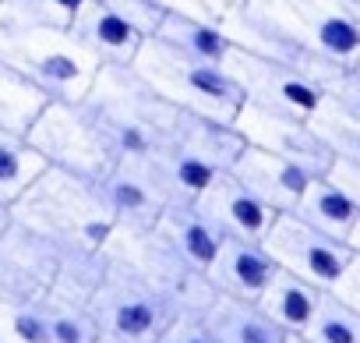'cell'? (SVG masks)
<instances>
[{"instance_id": "cell-1", "label": "cell", "mask_w": 360, "mask_h": 343, "mask_svg": "<svg viewBox=\"0 0 360 343\" xmlns=\"http://www.w3.org/2000/svg\"><path fill=\"white\" fill-rule=\"evenodd\" d=\"M223 29L237 46L300 68L318 85L360 64V29L349 0H244Z\"/></svg>"}, {"instance_id": "cell-2", "label": "cell", "mask_w": 360, "mask_h": 343, "mask_svg": "<svg viewBox=\"0 0 360 343\" xmlns=\"http://www.w3.org/2000/svg\"><path fill=\"white\" fill-rule=\"evenodd\" d=\"M82 106L106 135L113 156L138 166H152L198 117L166 103L134 75V68H99Z\"/></svg>"}, {"instance_id": "cell-3", "label": "cell", "mask_w": 360, "mask_h": 343, "mask_svg": "<svg viewBox=\"0 0 360 343\" xmlns=\"http://www.w3.org/2000/svg\"><path fill=\"white\" fill-rule=\"evenodd\" d=\"M11 220L50 241L64 258L103 255L110 234L117 230L113 216L103 209L92 185L75 174H64L57 166H46L11 202Z\"/></svg>"}, {"instance_id": "cell-4", "label": "cell", "mask_w": 360, "mask_h": 343, "mask_svg": "<svg viewBox=\"0 0 360 343\" xmlns=\"http://www.w3.org/2000/svg\"><path fill=\"white\" fill-rule=\"evenodd\" d=\"M0 61L25 78L46 103H82L99 75V61L71 29H8L0 25Z\"/></svg>"}, {"instance_id": "cell-5", "label": "cell", "mask_w": 360, "mask_h": 343, "mask_svg": "<svg viewBox=\"0 0 360 343\" xmlns=\"http://www.w3.org/2000/svg\"><path fill=\"white\" fill-rule=\"evenodd\" d=\"M131 68L166 103L188 110V113H198L205 120L233 124L237 113L244 110V92L233 82V75L226 71V64L184 57V54L155 43L152 36L145 39V46Z\"/></svg>"}, {"instance_id": "cell-6", "label": "cell", "mask_w": 360, "mask_h": 343, "mask_svg": "<svg viewBox=\"0 0 360 343\" xmlns=\"http://www.w3.org/2000/svg\"><path fill=\"white\" fill-rule=\"evenodd\" d=\"M240 149H244V138H240V131L233 124L195 117L188 124V131L145 170L152 174V181L159 185L166 206L198 202L202 192L219 174H226V170L233 166Z\"/></svg>"}, {"instance_id": "cell-7", "label": "cell", "mask_w": 360, "mask_h": 343, "mask_svg": "<svg viewBox=\"0 0 360 343\" xmlns=\"http://www.w3.org/2000/svg\"><path fill=\"white\" fill-rule=\"evenodd\" d=\"M106 255L134 269L155 294L169 301L176 315H205V308L216 301L209 276L191 269L155 227H117L106 241Z\"/></svg>"}, {"instance_id": "cell-8", "label": "cell", "mask_w": 360, "mask_h": 343, "mask_svg": "<svg viewBox=\"0 0 360 343\" xmlns=\"http://www.w3.org/2000/svg\"><path fill=\"white\" fill-rule=\"evenodd\" d=\"M89 308L99 322L103 339L110 343H155L176 315L162 294H155L134 269L110 255Z\"/></svg>"}, {"instance_id": "cell-9", "label": "cell", "mask_w": 360, "mask_h": 343, "mask_svg": "<svg viewBox=\"0 0 360 343\" xmlns=\"http://www.w3.org/2000/svg\"><path fill=\"white\" fill-rule=\"evenodd\" d=\"M25 138L36 145L46 166H57L82 181H96L117 163L106 135L82 103H46Z\"/></svg>"}, {"instance_id": "cell-10", "label": "cell", "mask_w": 360, "mask_h": 343, "mask_svg": "<svg viewBox=\"0 0 360 343\" xmlns=\"http://www.w3.org/2000/svg\"><path fill=\"white\" fill-rule=\"evenodd\" d=\"M226 71L244 92V106L283 113V117H314L321 106V85L304 75L300 68H290L283 61L251 54L244 46H233Z\"/></svg>"}, {"instance_id": "cell-11", "label": "cell", "mask_w": 360, "mask_h": 343, "mask_svg": "<svg viewBox=\"0 0 360 343\" xmlns=\"http://www.w3.org/2000/svg\"><path fill=\"white\" fill-rule=\"evenodd\" d=\"M262 244L269 248V255L276 258L279 269L307 280L318 290H332L353 262V251L346 241H335V237L314 230L311 223H304L293 213H276Z\"/></svg>"}, {"instance_id": "cell-12", "label": "cell", "mask_w": 360, "mask_h": 343, "mask_svg": "<svg viewBox=\"0 0 360 343\" xmlns=\"http://www.w3.org/2000/svg\"><path fill=\"white\" fill-rule=\"evenodd\" d=\"M233 127L240 131L244 145H258L265 152L286 156V159L307 166L318 177L328 174V166H332V152L307 117H283V113H265V110L244 106L237 113Z\"/></svg>"}, {"instance_id": "cell-13", "label": "cell", "mask_w": 360, "mask_h": 343, "mask_svg": "<svg viewBox=\"0 0 360 343\" xmlns=\"http://www.w3.org/2000/svg\"><path fill=\"white\" fill-rule=\"evenodd\" d=\"M60 262L64 255L50 241H43L15 220L0 234V290L4 294L43 301L53 290Z\"/></svg>"}, {"instance_id": "cell-14", "label": "cell", "mask_w": 360, "mask_h": 343, "mask_svg": "<svg viewBox=\"0 0 360 343\" xmlns=\"http://www.w3.org/2000/svg\"><path fill=\"white\" fill-rule=\"evenodd\" d=\"M68 29L103 68H131L148 39V29L138 18L99 0H85Z\"/></svg>"}, {"instance_id": "cell-15", "label": "cell", "mask_w": 360, "mask_h": 343, "mask_svg": "<svg viewBox=\"0 0 360 343\" xmlns=\"http://www.w3.org/2000/svg\"><path fill=\"white\" fill-rule=\"evenodd\" d=\"M230 174L251 192L258 195L272 213H293L300 195L307 192V185L318 177L311 174L307 166L286 159V156H276V152H265L258 145H244L240 156L233 159Z\"/></svg>"}, {"instance_id": "cell-16", "label": "cell", "mask_w": 360, "mask_h": 343, "mask_svg": "<svg viewBox=\"0 0 360 343\" xmlns=\"http://www.w3.org/2000/svg\"><path fill=\"white\" fill-rule=\"evenodd\" d=\"M96 199L103 202V209L113 216L117 227H155L159 213L166 209V199L159 192V185L152 181V174L138 163H124L117 159L106 174H99L96 181H89Z\"/></svg>"}, {"instance_id": "cell-17", "label": "cell", "mask_w": 360, "mask_h": 343, "mask_svg": "<svg viewBox=\"0 0 360 343\" xmlns=\"http://www.w3.org/2000/svg\"><path fill=\"white\" fill-rule=\"evenodd\" d=\"M198 209L219 227L223 237H244V241H262L276 220V213L258 195H251L230 170L202 192Z\"/></svg>"}, {"instance_id": "cell-18", "label": "cell", "mask_w": 360, "mask_h": 343, "mask_svg": "<svg viewBox=\"0 0 360 343\" xmlns=\"http://www.w3.org/2000/svg\"><path fill=\"white\" fill-rule=\"evenodd\" d=\"M279 273L276 258L262 241H244V237H223L219 255L209 269V283L216 294L240 297V301H258L272 276Z\"/></svg>"}, {"instance_id": "cell-19", "label": "cell", "mask_w": 360, "mask_h": 343, "mask_svg": "<svg viewBox=\"0 0 360 343\" xmlns=\"http://www.w3.org/2000/svg\"><path fill=\"white\" fill-rule=\"evenodd\" d=\"M155 230L173 244V251L184 258L191 269L205 273L212 269L216 255H219V244H223V234L219 227L198 209V202H176V206H166L155 220Z\"/></svg>"}, {"instance_id": "cell-20", "label": "cell", "mask_w": 360, "mask_h": 343, "mask_svg": "<svg viewBox=\"0 0 360 343\" xmlns=\"http://www.w3.org/2000/svg\"><path fill=\"white\" fill-rule=\"evenodd\" d=\"M152 39L184 57L209 61V64H226L237 46L230 32L223 29V22H209V18L184 15V11H162L152 29Z\"/></svg>"}, {"instance_id": "cell-21", "label": "cell", "mask_w": 360, "mask_h": 343, "mask_svg": "<svg viewBox=\"0 0 360 343\" xmlns=\"http://www.w3.org/2000/svg\"><path fill=\"white\" fill-rule=\"evenodd\" d=\"M202 318L219 343H283L286 339V332L258 308V301L216 294V301L205 308Z\"/></svg>"}, {"instance_id": "cell-22", "label": "cell", "mask_w": 360, "mask_h": 343, "mask_svg": "<svg viewBox=\"0 0 360 343\" xmlns=\"http://www.w3.org/2000/svg\"><path fill=\"white\" fill-rule=\"evenodd\" d=\"M293 216H300L304 223H311L314 230H321V234H328V237H335V241H349L353 227L360 223L356 202H353L328 174H321V177H314V181L307 185V192L300 195Z\"/></svg>"}, {"instance_id": "cell-23", "label": "cell", "mask_w": 360, "mask_h": 343, "mask_svg": "<svg viewBox=\"0 0 360 343\" xmlns=\"http://www.w3.org/2000/svg\"><path fill=\"white\" fill-rule=\"evenodd\" d=\"M321 294H325V290L311 287L307 280H300V276L279 269V273L272 276V283L265 287V294L258 297V308H262L286 336H293V332H304V329H307V322H311L314 311H318Z\"/></svg>"}, {"instance_id": "cell-24", "label": "cell", "mask_w": 360, "mask_h": 343, "mask_svg": "<svg viewBox=\"0 0 360 343\" xmlns=\"http://www.w3.org/2000/svg\"><path fill=\"white\" fill-rule=\"evenodd\" d=\"M43 170H46V159L36 152V145L22 131L0 127V202L11 206Z\"/></svg>"}, {"instance_id": "cell-25", "label": "cell", "mask_w": 360, "mask_h": 343, "mask_svg": "<svg viewBox=\"0 0 360 343\" xmlns=\"http://www.w3.org/2000/svg\"><path fill=\"white\" fill-rule=\"evenodd\" d=\"M0 343H50L43 301L0 290Z\"/></svg>"}, {"instance_id": "cell-26", "label": "cell", "mask_w": 360, "mask_h": 343, "mask_svg": "<svg viewBox=\"0 0 360 343\" xmlns=\"http://www.w3.org/2000/svg\"><path fill=\"white\" fill-rule=\"evenodd\" d=\"M85 0H0V25L8 29H68Z\"/></svg>"}, {"instance_id": "cell-27", "label": "cell", "mask_w": 360, "mask_h": 343, "mask_svg": "<svg viewBox=\"0 0 360 343\" xmlns=\"http://www.w3.org/2000/svg\"><path fill=\"white\" fill-rule=\"evenodd\" d=\"M46 329H50V343H99V322L92 315L89 304L82 301H64V297H46Z\"/></svg>"}, {"instance_id": "cell-28", "label": "cell", "mask_w": 360, "mask_h": 343, "mask_svg": "<svg viewBox=\"0 0 360 343\" xmlns=\"http://www.w3.org/2000/svg\"><path fill=\"white\" fill-rule=\"evenodd\" d=\"M43 106H46V99L0 61V127H11V131L25 135Z\"/></svg>"}, {"instance_id": "cell-29", "label": "cell", "mask_w": 360, "mask_h": 343, "mask_svg": "<svg viewBox=\"0 0 360 343\" xmlns=\"http://www.w3.org/2000/svg\"><path fill=\"white\" fill-rule=\"evenodd\" d=\"M300 336H307L311 343H360V315L346 301H339L332 290H325L314 318L307 322Z\"/></svg>"}, {"instance_id": "cell-30", "label": "cell", "mask_w": 360, "mask_h": 343, "mask_svg": "<svg viewBox=\"0 0 360 343\" xmlns=\"http://www.w3.org/2000/svg\"><path fill=\"white\" fill-rule=\"evenodd\" d=\"M318 113L360 124V71L356 68H342L335 75H328L321 82V106Z\"/></svg>"}, {"instance_id": "cell-31", "label": "cell", "mask_w": 360, "mask_h": 343, "mask_svg": "<svg viewBox=\"0 0 360 343\" xmlns=\"http://www.w3.org/2000/svg\"><path fill=\"white\" fill-rule=\"evenodd\" d=\"M311 124L321 135V142L328 145L332 159H346V163L360 166V124H349V120H339L328 113H314Z\"/></svg>"}, {"instance_id": "cell-32", "label": "cell", "mask_w": 360, "mask_h": 343, "mask_svg": "<svg viewBox=\"0 0 360 343\" xmlns=\"http://www.w3.org/2000/svg\"><path fill=\"white\" fill-rule=\"evenodd\" d=\"M155 343H219L202 315H173Z\"/></svg>"}, {"instance_id": "cell-33", "label": "cell", "mask_w": 360, "mask_h": 343, "mask_svg": "<svg viewBox=\"0 0 360 343\" xmlns=\"http://www.w3.org/2000/svg\"><path fill=\"white\" fill-rule=\"evenodd\" d=\"M328 177H332V181L356 202V209H360V166H356V163H346V159H332Z\"/></svg>"}, {"instance_id": "cell-34", "label": "cell", "mask_w": 360, "mask_h": 343, "mask_svg": "<svg viewBox=\"0 0 360 343\" xmlns=\"http://www.w3.org/2000/svg\"><path fill=\"white\" fill-rule=\"evenodd\" d=\"M332 294H335L339 301H346V304L360 315V258L349 262V269L339 276V283L332 287Z\"/></svg>"}, {"instance_id": "cell-35", "label": "cell", "mask_w": 360, "mask_h": 343, "mask_svg": "<svg viewBox=\"0 0 360 343\" xmlns=\"http://www.w3.org/2000/svg\"><path fill=\"white\" fill-rule=\"evenodd\" d=\"M346 244H349V251H353V258H360V223L353 227V234H349V241H346Z\"/></svg>"}, {"instance_id": "cell-36", "label": "cell", "mask_w": 360, "mask_h": 343, "mask_svg": "<svg viewBox=\"0 0 360 343\" xmlns=\"http://www.w3.org/2000/svg\"><path fill=\"white\" fill-rule=\"evenodd\" d=\"M11 223V206H4L0 202V234H4V227Z\"/></svg>"}, {"instance_id": "cell-37", "label": "cell", "mask_w": 360, "mask_h": 343, "mask_svg": "<svg viewBox=\"0 0 360 343\" xmlns=\"http://www.w3.org/2000/svg\"><path fill=\"white\" fill-rule=\"evenodd\" d=\"M349 11H353V22H356V29H360V4H356V0H349Z\"/></svg>"}, {"instance_id": "cell-38", "label": "cell", "mask_w": 360, "mask_h": 343, "mask_svg": "<svg viewBox=\"0 0 360 343\" xmlns=\"http://www.w3.org/2000/svg\"><path fill=\"white\" fill-rule=\"evenodd\" d=\"M283 343H311V339H307V336H300V332H293V336H286Z\"/></svg>"}, {"instance_id": "cell-39", "label": "cell", "mask_w": 360, "mask_h": 343, "mask_svg": "<svg viewBox=\"0 0 360 343\" xmlns=\"http://www.w3.org/2000/svg\"><path fill=\"white\" fill-rule=\"evenodd\" d=\"M99 343H110V339H99Z\"/></svg>"}, {"instance_id": "cell-40", "label": "cell", "mask_w": 360, "mask_h": 343, "mask_svg": "<svg viewBox=\"0 0 360 343\" xmlns=\"http://www.w3.org/2000/svg\"><path fill=\"white\" fill-rule=\"evenodd\" d=\"M356 71H360V64H356Z\"/></svg>"}, {"instance_id": "cell-41", "label": "cell", "mask_w": 360, "mask_h": 343, "mask_svg": "<svg viewBox=\"0 0 360 343\" xmlns=\"http://www.w3.org/2000/svg\"><path fill=\"white\" fill-rule=\"evenodd\" d=\"M356 4H360V0H356Z\"/></svg>"}]
</instances>
